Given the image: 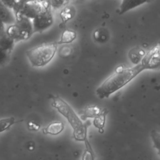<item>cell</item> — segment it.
<instances>
[{"label": "cell", "instance_id": "1", "mask_svg": "<svg viewBox=\"0 0 160 160\" xmlns=\"http://www.w3.org/2000/svg\"><path fill=\"white\" fill-rule=\"evenodd\" d=\"M143 71L144 68L141 62L131 68L119 65L96 88V94L100 99L108 98L112 94L124 87Z\"/></svg>", "mask_w": 160, "mask_h": 160}, {"label": "cell", "instance_id": "2", "mask_svg": "<svg viewBox=\"0 0 160 160\" xmlns=\"http://www.w3.org/2000/svg\"><path fill=\"white\" fill-rule=\"evenodd\" d=\"M51 106L62 114L68 121L72 129L73 138L77 141H83L88 138V128L89 121L83 122L73 108L59 96H51Z\"/></svg>", "mask_w": 160, "mask_h": 160}, {"label": "cell", "instance_id": "3", "mask_svg": "<svg viewBox=\"0 0 160 160\" xmlns=\"http://www.w3.org/2000/svg\"><path fill=\"white\" fill-rule=\"evenodd\" d=\"M58 42L44 43L26 51V56L32 66L36 68L46 66L54 57L57 51Z\"/></svg>", "mask_w": 160, "mask_h": 160}, {"label": "cell", "instance_id": "4", "mask_svg": "<svg viewBox=\"0 0 160 160\" xmlns=\"http://www.w3.org/2000/svg\"><path fill=\"white\" fill-rule=\"evenodd\" d=\"M6 33L15 42L28 40L34 33L32 20L24 16H16L15 22L6 29Z\"/></svg>", "mask_w": 160, "mask_h": 160}, {"label": "cell", "instance_id": "5", "mask_svg": "<svg viewBox=\"0 0 160 160\" xmlns=\"http://www.w3.org/2000/svg\"><path fill=\"white\" fill-rule=\"evenodd\" d=\"M53 22L54 19L50 6H44L42 10L32 19L34 33L43 32L50 28Z\"/></svg>", "mask_w": 160, "mask_h": 160}, {"label": "cell", "instance_id": "6", "mask_svg": "<svg viewBox=\"0 0 160 160\" xmlns=\"http://www.w3.org/2000/svg\"><path fill=\"white\" fill-rule=\"evenodd\" d=\"M141 63L144 70H160V41L145 53Z\"/></svg>", "mask_w": 160, "mask_h": 160}, {"label": "cell", "instance_id": "7", "mask_svg": "<svg viewBox=\"0 0 160 160\" xmlns=\"http://www.w3.org/2000/svg\"><path fill=\"white\" fill-rule=\"evenodd\" d=\"M44 5L37 1H31L26 2L20 8L18 9L15 16H21L32 19L44 8Z\"/></svg>", "mask_w": 160, "mask_h": 160}, {"label": "cell", "instance_id": "8", "mask_svg": "<svg viewBox=\"0 0 160 160\" xmlns=\"http://www.w3.org/2000/svg\"><path fill=\"white\" fill-rule=\"evenodd\" d=\"M106 110V108L97 105H88L81 111L80 118L84 121L89 118L93 119Z\"/></svg>", "mask_w": 160, "mask_h": 160}, {"label": "cell", "instance_id": "9", "mask_svg": "<svg viewBox=\"0 0 160 160\" xmlns=\"http://www.w3.org/2000/svg\"><path fill=\"white\" fill-rule=\"evenodd\" d=\"M153 0H122L118 13L119 14H123L141 5L150 3Z\"/></svg>", "mask_w": 160, "mask_h": 160}, {"label": "cell", "instance_id": "10", "mask_svg": "<svg viewBox=\"0 0 160 160\" xmlns=\"http://www.w3.org/2000/svg\"><path fill=\"white\" fill-rule=\"evenodd\" d=\"M15 43V41L6 32L0 35V48L7 53L9 54L11 53L14 48Z\"/></svg>", "mask_w": 160, "mask_h": 160}, {"label": "cell", "instance_id": "11", "mask_svg": "<svg viewBox=\"0 0 160 160\" xmlns=\"http://www.w3.org/2000/svg\"><path fill=\"white\" fill-rule=\"evenodd\" d=\"M0 19L5 24H12L15 22L16 16L11 9L7 8L0 2Z\"/></svg>", "mask_w": 160, "mask_h": 160}, {"label": "cell", "instance_id": "12", "mask_svg": "<svg viewBox=\"0 0 160 160\" xmlns=\"http://www.w3.org/2000/svg\"><path fill=\"white\" fill-rule=\"evenodd\" d=\"M64 129V124L61 121H53L43 128L42 132L44 134L58 135Z\"/></svg>", "mask_w": 160, "mask_h": 160}, {"label": "cell", "instance_id": "13", "mask_svg": "<svg viewBox=\"0 0 160 160\" xmlns=\"http://www.w3.org/2000/svg\"><path fill=\"white\" fill-rule=\"evenodd\" d=\"M144 54L145 51L144 49L138 46H136L129 51L128 57L131 62L136 65L141 62Z\"/></svg>", "mask_w": 160, "mask_h": 160}, {"label": "cell", "instance_id": "14", "mask_svg": "<svg viewBox=\"0 0 160 160\" xmlns=\"http://www.w3.org/2000/svg\"><path fill=\"white\" fill-rule=\"evenodd\" d=\"M94 40L98 43H104L108 41L109 34L108 31L104 28L96 29L92 34Z\"/></svg>", "mask_w": 160, "mask_h": 160}, {"label": "cell", "instance_id": "15", "mask_svg": "<svg viewBox=\"0 0 160 160\" xmlns=\"http://www.w3.org/2000/svg\"><path fill=\"white\" fill-rule=\"evenodd\" d=\"M77 38L76 32L71 29L64 30L61 36L59 41H57L58 44H69L73 42Z\"/></svg>", "mask_w": 160, "mask_h": 160}, {"label": "cell", "instance_id": "16", "mask_svg": "<svg viewBox=\"0 0 160 160\" xmlns=\"http://www.w3.org/2000/svg\"><path fill=\"white\" fill-rule=\"evenodd\" d=\"M108 110L107 109L102 113L100 114L98 116L95 117L93 120L92 124L94 126L98 129V131L100 133L104 132V129L105 126V122H106V118L107 114H108Z\"/></svg>", "mask_w": 160, "mask_h": 160}, {"label": "cell", "instance_id": "17", "mask_svg": "<svg viewBox=\"0 0 160 160\" xmlns=\"http://www.w3.org/2000/svg\"><path fill=\"white\" fill-rule=\"evenodd\" d=\"M75 14V9L72 6H68L64 8L61 13L60 17L63 24L66 23L68 21L73 18Z\"/></svg>", "mask_w": 160, "mask_h": 160}, {"label": "cell", "instance_id": "18", "mask_svg": "<svg viewBox=\"0 0 160 160\" xmlns=\"http://www.w3.org/2000/svg\"><path fill=\"white\" fill-rule=\"evenodd\" d=\"M16 123L15 118L12 116L0 119V134L10 129Z\"/></svg>", "mask_w": 160, "mask_h": 160}, {"label": "cell", "instance_id": "19", "mask_svg": "<svg viewBox=\"0 0 160 160\" xmlns=\"http://www.w3.org/2000/svg\"><path fill=\"white\" fill-rule=\"evenodd\" d=\"M84 144H85V149L84 150V152L82 153V159H94V151L92 150V148L91 147V145L88 140V138H86L84 141Z\"/></svg>", "mask_w": 160, "mask_h": 160}, {"label": "cell", "instance_id": "20", "mask_svg": "<svg viewBox=\"0 0 160 160\" xmlns=\"http://www.w3.org/2000/svg\"><path fill=\"white\" fill-rule=\"evenodd\" d=\"M153 147L156 149L157 154L160 156V132L152 130L150 134Z\"/></svg>", "mask_w": 160, "mask_h": 160}, {"label": "cell", "instance_id": "21", "mask_svg": "<svg viewBox=\"0 0 160 160\" xmlns=\"http://www.w3.org/2000/svg\"><path fill=\"white\" fill-rule=\"evenodd\" d=\"M9 54L7 53L0 48V66L4 64L9 58Z\"/></svg>", "mask_w": 160, "mask_h": 160}, {"label": "cell", "instance_id": "22", "mask_svg": "<svg viewBox=\"0 0 160 160\" xmlns=\"http://www.w3.org/2000/svg\"><path fill=\"white\" fill-rule=\"evenodd\" d=\"M17 0H0V2L9 9L15 8Z\"/></svg>", "mask_w": 160, "mask_h": 160}, {"label": "cell", "instance_id": "23", "mask_svg": "<svg viewBox=\"0 0 160 160\" xmlns=\"http://www.w3.org/2000/svg\"><path fill=\"white\" fill-rule=\"evenodd\" d=\"M71 52H72V49L69 46H64L63 48L62 55L68 56L70 55L71 54Z\"/></svg>", "mask_w": 160, "mask_h": 160}, {"label": "cell", "instance_id": "24", "mask_svg": "<svg viewBox=\"0 0 160 160\" xmlns=\"http://www.w3.org/2000/svg\"><path fill=\"white\" fill-rule=\"evenodd\" d=\"M6 32L5 24L4 22L0 19V35L4 34Z\"/></svg>", "mask_w": 160, "mask_h": 160}, {"label": "cell", "instance_id": "25", "mask_svg": "<svg viewBox=\"0 0 160 160\" xmlns=\"http://www.w3.org/2000/svg\"><path fill=\"white\" fill-rule=\"evenodd\" d=\"M154 89H155L156 91H160V84H159L158 85H156V86L154 87Z\"/></svg>", "mask_w": 160, "mask_h": 160}]
</instances>
